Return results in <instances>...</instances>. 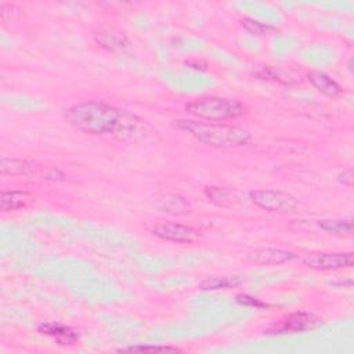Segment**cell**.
I'll return each instance as SVG.
<instances>
[{
	"label": "cell",
	"instance_id": "6da1fadb",
	"mask_svg": "<svg viewBox=\"0 0 354 354\" xmlns=\"http://www.w3.org/2000/svg\"><path fill=\"white\" fill-rule=\"evenodd\" d=\"M64 118L86 134L112 137L122 142L147 144L158 138L156 130L145 119L104 101L73 104L65 109Z\"/></svg>",
	"mask_w": 354,
	"mask_h": 354
},
{
	"label": "cell",
	"instance_id": "7a4b0ae2",
	"mask_svg": "<svg viewBox=\"0 0 354 354\" xmlns=\"http://www.w3.org/2000/svg\"><path fill=\"white\" fill-rule=\"evenodd\" d=\"M173 127L185 131L202 144L218 149L238 148L252 141V134L249 130L235 124L201 122L195 119H177L173 120Z\"/></svg>",
	"mask_w": 354,
	"mask_h": 354
},
{
	"label": "cell",
	"instance_id": "3957f363",
	"mask_svg": "<svg viewBox=\"0 0 354 354\" xmlns=\"http://www.w3.org/2000/svg\"><path fill=\"white\" fill-rule=\"evenodd\" d=\"M185 111L189 115L207 122H221L248 113V106L234 98L207 95L187 102Z\"/></svg>",
	"mask_w": 354,
	"mask_h": 354
},
{
	"label": "cell",
	"instance_id": "277c9868",
	"mask_svg": "<svg viewBox=\"0 0 354 354\" xmlns=\"http://www.w3.org/2000/svg\"><path fill=\"white\" fill-rule=\"evenodd\" d=\"M0 171L4 176L37 177V178L50 180V181H64L66 178L65 173L55 166H48L35 160L8 158V156H1Z\"/></svg>",
	"mask_w": 354,
	"mask_h": 354
},
{
	"label": "cell",
	"instance_id": "5b68a950",
	"mask_svg": "<svg viewBox=\"0 0 354 354\" xmlns=\"http://www.w3.org/2000/svg\"><path fill=\"white\" fill-rule=\"evenodd\" d=\"M249 199L260 209L272 213H292L300 206L295 195L282 189H253L249 192Z\"/></svg>",
	"mask_w": 354,
	"mask_h": 354
},
{
	"label": "cell",
	"instance_id": "8992f818",
	"mask_svg": "<svg viewBox=\"0 0 354 354\" xmlns=\"http://www.w3.org/2000/svg\"><path fill=\"white\" fill-rule=\"evenodd\" d=\"M322 325V318L308 311H296L285 315L278 322L272 324L264 332L268 335H285V333H300L311 330Z\"/></svg>",
	"mask_w": 354,
	"mask_h": 354
},
{
	"label": "cell",
	"instance_id": "52a82bcc",
	"mask_svg": "<svg viewBox=\"0 0 354 354\" xmlns=\"http://www.w3.org/2000/svg\"><path fill=\"white\" fill-rule=\"evenodd\" d=\"M151 232L163 241L178 243H194L202 238L201 230L173 221L155 223L151 225Z\"/></svg>",
	"mask_w": 354,
	"mask_h": 354
},
{
	"label": "cell",
	"instance_id": "ba28073f",
	"mask_svg": "<svg viewBox=\"0 0 354 354\" xmlns=\"http://www.w3.org/2000/svg\"><path fill=\"white\" fill-rule=\"evenodd\" d=\"M303 264L315 271H329L350 268L354 264L353 252H339V253H310L303 257Z\"/></svg>",
	"mask_w": 354,
	"mask_h": 354
},
{
	"label": "cell",
	"instance_id": "9c48e42d",
	"mask_svg": "<svg viewBox=\"0 0 354 354\" xmlns=\"http://www.w3.org/2000/svg\"><path fill=\"white\" fill-rule=\"evenodd\" d=\"M152 202L159 212L171 214V216H184L192 212L191 202L180 194H171V192L158 194Z\"/></svg>",
	"mask_w": 354,
	"mask_h": 354
},
{
	"label": "cell",
	"instance_id": "30bf717a",
	"mask_svg": "<svg viewBox=\"0 0 354 354\" xmlns=\"http://www.w3.org/2000/svg\"><path fill=\"white\" fill-rule=\"evenodd\" d=\"M297 257L295 252L277 249V248H260L248 254V260L259 264H282L292 261Z\"/></svg>",
	"mask_w": 354,
	"mask_h": 354
},
{
	"label": "cell",
	"instance_id": "8fae6325",
	"mask_svg": "<svg viewBox=\"0 0 354 354\" xmlns=\"http://www.w3.org/2000/svg\"><path fill=\"white\" fill-rule=\"evenodd\" d=\"M37 330L43 335H47L50 336L51 339H54L58 344H62V346H71L73 343L77 342L79 339V335L69 326L66 325H62L59 322H46V324H41Z\"/></svg>",
	"mask_w": 354,
	"mask_h": 354
},
{
	"label": "cell",
	"instance_id": "7c38bea8",
	"mask_svg": "<svg viewBox=\"0 0 354 354\" xmlns=\"http://www.w3.org/2000/svg\"><path fill=\"white\" fill-rule=\"evenodd\" d=\"M307 77L310 80V83L322 94H325L326 97L330 98H337L343 94V88L342 86L332 79L328 73L322 72V71H310L307 73Z\"/></svg>",
	"mask_w": 354,
	"mask_h": 354
},
{
	"label": "cell",
	"instance_id": "4fadbf2b",
	"mask_svg": "<svg viewBox=\"0 0 354 354\" xmlns=\"http://www.w3.org/2000/svg\"><path fill=\"white\" fill-rule=\"evenodd\" d=\"M203 194L212 203H214L220 207H232L236 203H239V201H241L239 194L235 189L227 188V187L207 185V187H205Z\"/></svg>",
	"mask_w": 354,
	"mask_h": 354
},
{
	"label": "cell",
	"instance_id": "5bb4252c",
	"mask_svg": "<svg viewBox=\"0 0 354 354\" xmlns=\"http://www.w3.org/2000/svg\"><path fill=\"white\" fill-rule=\"evenodd\" d=\"M35 202V196L28 191H1L0 194V209L1 212H12L24 209Z\"/></svg>",
	"mask_w": 354,
	"mask_h": 354
},
{
	"label": "cell",
	"instance_id": "9a60e30c",
	"mask_svg": "<svg viewBox=\"0 0 354 354\" xmlns=\"http://www.w3.org/2000/svg\"><path fill=\"white\" fill-rule=\"evenodd\" d=\"M94 39L101 47L106 48L108 51L122 50L129 43L124 33L115 28H102V29L95 30Z\"/></svg>",
	"mask_w": 354,
	"mask_h": 354
},
{
	"label": "cell",
	"instance_id": "2e32d148",
	"mask_svg": "<svg viewBox=\"0 0 354 354\" xmlns=\"http://www.w3.org/2000/svg\"><path fill=\"white\" fill-rule=\"evenodd\" d=\"M319 228L324 231L337 235V236H351L353 235V220L351 218H329V220H319Z\"/></svg>",
	"mask_w": 354,
	"mask_h": 354
},
{
	"label": "cell",
	"instance_id": "e0dca14e",
	"mask_svg": "<svg viewBox=\"0 0 354 354\" xmlns=\"http://www.w3.org/2000/svg\"><path fill=\"white\" fill-rule=\"evenodd\" d=\"M242 283V279L238 277H207L199 282V289L202 290H217V289H230Z\"/></svg>",
	"mask_w": 354,
	"mask_h": 354
},
{
	"label": "cell",
	"instance_id": "ac0fdd59",
	"mask_svg": "<svg viewBox=\"0 0 354 354\" xmlns=\"http://www.w3.org/2000/svg\"><path fill=\"white\" fill-rule=\"evenodd\" d=\"M257 76H260L261 79H272V80H278L283 84H296V83H300L301 79L297 77V76H290L289 73L281 71V69H275V68H271V66H266V68H261L260 71L256 72Z\"/></svg>",
	"mask_w": 354,
	"mask_h": 354
},
{
	"label": "cell",
	"instance_id": "d6986e66",
	"mask_svg": "<svg viewBox=\"0 0 354 354\" xmlns=\"http://www.w3.org/2000/svg\"><path fill=\"white\" fill-rule=\"evenodd\" d=\"M119 351H130V353H178L180 348L171 346H130L120 348Z\"/></svg>",
	"mask_w": 354,
	"mask_h": 354
},
{
	"label": "cell",
	"instance_id": "ffe728a7",
	"mask_svg": "<svg viewBox=\"0 0 354 354\" xmlns=\"http://www.w3.org/2000/svg\"><path fill=\"white\" fill-rule=\"evenodd\" d=\"M241 24H242V26H243L246 30H249V32H252V33H256V35L270 33V32H274V30H275L272 26L266 25V24H263V22H260V21H256V19H252V18H243V19L241 21Z\"/></svg>",
	"mask_w": 354,
	"mask_h": 354
},
{
	"label": "cell",
	"instance_id": "44dd1931",
	"mask_svg": "<svg viewBox=\"0 0 354 354\" xmlns=\"http://www.w3.org/2000/svg\"><path fill=\"white\" fill-rule=\"evenodd\" d=\"M235 300L242 304V306H252V307H268L267 303H263L260 301L259 299L256 297H252L249 295H236Z\"/></svg>",
	"mask_w": 354,
	"mask_h": 354
},
{
	"label": "cell",
	"instance_id": "7402d4cb",
	"mask_svg": "<svg viewBox=\"0 0 354 354\" xmlns=\"http://www.w3.org/2000/svg\"><path fill=\"white\" fill-rule=\"evenodd\" d=\"M14 10H15L14 6L7 4L6 1H1V3H0V17H1V21H3V22H7V19H8L7 15H10V19H11Z\"/></svg>",
	"mask_w": 354,
	"mask_h": 354
},
{
	"label": "cell",
	"instance_id": "603a6c76",
	"mask_svg": "<svg viewBox=\"0 0 354 354\" xmlns=\"http://www.w3.org/2000/svg\"><path fill=\"white\" fill-rule=\"evenodd\" d=\"M339 181L346 187H351L353 185V170L348 169V170H344L343 173H340Z\"/></svg>",
	"mask_w": 354,
	"mask_h": 354
}]
</instances>
